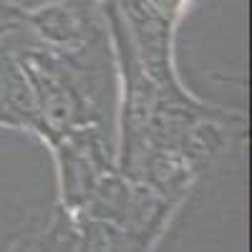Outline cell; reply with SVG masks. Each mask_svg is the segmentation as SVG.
I'll list each match as a JSON object with an SVG mask.
<instances>
[{
  "mask_svg": "<svg viewBox=\"0 0 252 252\" xmlns=\"http://www.w3.org/2000/svg\"><path fill=\"white\" fill-rule=\"evenodd\" d=\"M126 35H129L139 66L152 81H169L172 18H166L149 0H116Z\"/></svg>",
  "mask_w": 252,
  "mask_h": 252,
  "instance_id": "obj_2",
  "label": "cell"
},
{
  "mask_svg": "<svg viewBox=\"0 0 252 252\" xmlns=\"http://www.w3.org/2000/svg\"><path fill=\"white\" fill-rule=\"evenodd\" d=\"M46 0H13V5L15 8H20L23 13H28V10H33V8H38V5H43Z\"/></svg>",
  "mask_w": 252,
  "mask_h": 252,
  "instance_id": "obj_4",
  "label": "cell"
},
{
  "mask_svg": "<svg viewBox=\"0 0 252 252\" xmlns=\"http://www.w3.org/2000/svg\"><path fill=\"white\" fill-rule=\"evenodd\" d=\"M0 124H5V126H20V124H18V119H15L10 111H5L3 106H0Z\"/></svg>",
  "mask_w": 252,
  "mask_h": 252,
  "instance_id": "obj_5",
  "label": "cell"
},
{
  "mask_svg": "<svg viewBox=\"0 0 252 252\" xmlns=\"http://www.w3.org/2000/svg\"><path fill=\"white\" fill-rule=\"evenodd\" d=\"M5 3H10V5H13V0H5Z\"/></svg>",
  "mask_w": 252,
  "mask_h": 252,
  "instance_id": "obj_6",
  "label": "cell"
},
{
  "mask_svg": "<svg viewBox=\"0 0 252 252\" xmlns=\"http://www.w3.org/2000/svg\"><path fill=\"white\" fill-rule=\"evenodd\" d=\"M23 15H26V13L20 10V8L5 3V0H0V33L8 31V28L15 26V23H20V20H23Z\"/></svg>",
  "mask_w": 252,
  "mask_h": 252,
  "instance_id": "obj_3",
  "label": "cell"
},
{
  "mask_svg": "<svg viewBox=\"0 0 252 252\" xmlns=\"http://www.w3.org/2000/svg\"><path fill=\"white\" fill-rule=\"evenodd\" d=\"M26 26L40 46L61 56L103 43L96 3L89 0H46L43 5L26 13Z\"/></svg>",
  "mask_w": 252,
  "mask_h": 252,
  "instance_id": "obj_1",
  "label": "cell"
}]
</instances>
